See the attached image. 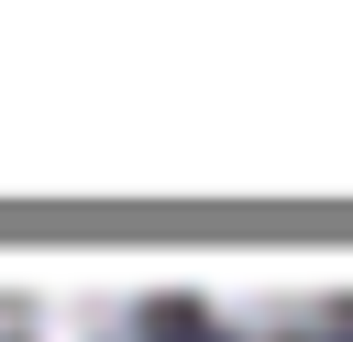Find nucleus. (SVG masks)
<instances>
[{
  "instance_id": "obj_1",
  "label": "nucleus",
  "mask_w": 353,
  "mask_h": 342,
  "mask_svg": "<svg viewBox=\"0 0 353 342\" xmlns=\"http://www.w3.org/2000/svg\"><path fill=\"white\" fill-rule=\"evenodd\" d=\"M11 342H143V309H132V298H110V287H99V298H77V287H66V298L11 309Z\"/></svg>"
}]
</instances>
